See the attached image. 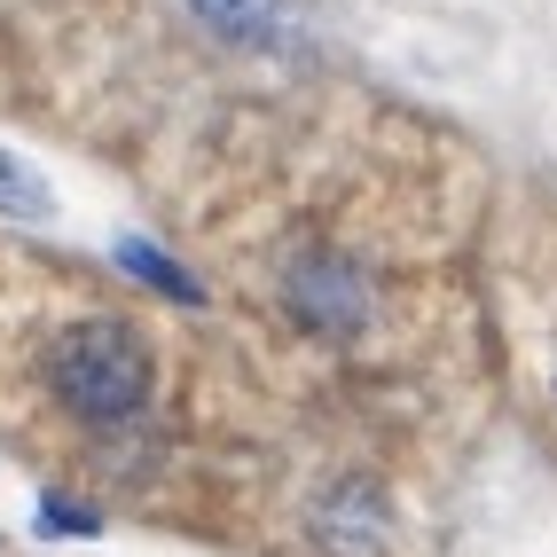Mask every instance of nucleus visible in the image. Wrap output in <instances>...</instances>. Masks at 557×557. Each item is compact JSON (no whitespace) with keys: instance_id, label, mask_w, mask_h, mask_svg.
I'll return each instance as SVG.
<instances>
[{"instance_id":"nucleus-1","label":"nucleus","mask_w":557,"mask_h":557,"mask_svg":"<svg viewBox=\"0 0 557 557\" xmlns=\"http://www.w3.org/2000/svg\"><path fill=\"white\" fill-rule=\"evenodd\" d=\"M55 385L79 417L119 424L150 400V346L126 322H71L63 346H55Z\"/></svg>"},{"instance_id":"nucleus-2","label":"nucleus","mask_w":557,"mask_h":557,"mask_svg":"<svg viewBox=\"0 0 557 557\" xmlns=\"http://www.w3.org/2000/svg\"><path fill=\"white\" fill-rule=\"evenodd\" d=\"M322 549L330 557H385V542H393V510H385V495L369 487V479H346V487H330V503H322Z\"/></svg>"},{"instance_id":"nucleus-3","label":"nucleus","mask_w":557,"mask_h":557,"mask_svg":"<svg viewBox=\"0 0 557 557\" xmlns=\"http://www.w3.org/2000/svg\"><path fill=\"white\" fill-rule=\"evenodd\" d=\"M197 16L212 32H228V40H268L283 24V0H197Z\"/></svg>"},{"instance_id":"nucleus-4","label":"nucleus","mask_w":557,"mask_h":557,"mask_svg":"<svg viewBox=\"0 0 557 557\" xmlns=\"http://www.w3.org/2000/svg\"><path fill=\"white\" fill-rule=\"evenodd\" d=\"M0 212L9 220H48V181L32 165H16L9 150H0Z\"/></svg>"},{"instance_id":"nucleus-5","label":"nucleus","mask_w":557,"mask_h":557,"mask_svg":"<svg viewBox=\"0 0 557 557\" xmlns=\"http://www.w3.org/2000/svg\"><path fill=\"white\" fill-rule=\"evenodd\" d=\"M126 268H134L141 283L173 290V299H197V283H189V275H173V259H165V251H150V244H126Z\"/></svg>"},{"instance_id":"nucleus-6","label":"nucleus","mask_w":557,"mask_h":557,"mask_svg":"<svg viewBox=\"0 0 557 557\" xmlns=\"http://www.w3.org/2000/svg\"><path fill=\"white\" fill-rule=\"evenodd\" d=\"M40 527H48V534H95V518L71 510V503H40Z\"/></svg>"}]
</instances>
